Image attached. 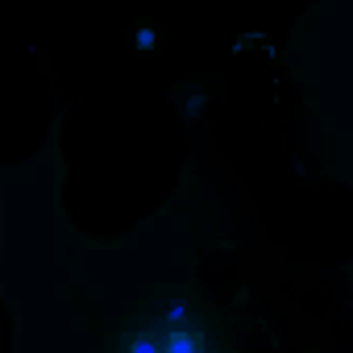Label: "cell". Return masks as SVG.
I'll return each mask as SVG.
<instances>
[{
  "label": "cell",
  "mask_w": 353,
  "mask_h": 353,
  "mask_svg": "<svg viewBox=\"0 0 353 353\" xmlns=\"http://www.w3.org/2000/svg\"><path fill=\"white\" fill-rule=\"evenodd\" d=\"M112 353H162V328L154 320H133L112 341Z\"/></svg>",
  "instance_id": "2"
},
{
  "label": "cell",
  "mask_w": 353,
  "mask_h": 353,
  "mask_svg": "<svg viewBox=\"0 0 353 353\" xmlns=\"http://www.w3.org/2000/svg\"><path fill=\"white\" fill-rule=\"evenodd\" d=\"M158 328H162V353H208V328L188 307H174Z\"/></svg>",
  "instance_id": "1"
},
{
  "label": "cell",
  "mask_w": 353,
  "mask_h": 353,
  "mask_svg": "<svg viewBox=\"0 0 353 353\" xmlns=\"http://www.w3.org/2000/svg\"><path fill=\"white\" fill-rule=\"evenodd\" d=\"M208 353H212V349H208Z\"/></svg>",
  "instance_id": "3"
}]
</instances>
